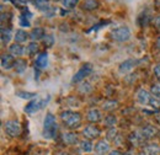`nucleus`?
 I'll list each match as a JSON object with an SVG mask.
<instances>
[{"instance_id": "7ed1b4c3", "label": "nucleus", "mask_w": 160, "mask_h": 155, "mask_svg": "<svg viewBox=\"0 0 160 155\" xmlns=\"http://www.w3.org/2000/svg\"><path fill=\"white\" fill-rule=\"evenodd\" d=\"M49 100H51V96H47L46 98H40V97L33 98L32 101H30V102L26 105L25 112H26V113H30V115L38 112L40 110H42V108L49 102Z\"/></svg>"}, {"instance_id": "423d86ee", "label": "nucleus", "mask_w": 160, "mask_h": 155, "mask_svg": "<svg viewBox=\"0 0 160 155\" xmlns=\"http://www.w3.org/2000/svg\"><path fill=\"white\" fill-rule=\"evenodd\" d=\"M92 72V64L91 63H85L80 67V69L74 74V77L72 78V84H78L80 81H82L85 78L88 77L90 73Z\"/></svg>"}, {"instance_id": "bb28decb", "label": "nucleus", "mask_w": 160, "mask_h": 155, "mask_svg": "<svg viewBox=\"0 0 160 155\" xmlns=\"http://www.w3.org/2000/svg\"><path fill=\"white\" fill-rule=\"evenodd\" d=\"M26 53L32 57V56H36V53H38V44L36 42H30L28 46L26 47Z\"/></svg>"}, {"instance_id": "4c0bfd02", "label": "nucleus", "mask_w": 160, "mask_h": 155, "mask_svg": "<svg viewBox=\"0 0 160 155\" xmlns=\"http://www.w3.org/2000/svg\"><path fill=\"white\" fill-rule=\"evenodd\" d=\"M153 72H154V75H155V77H157L160 80V64H157V65L154 67Z\"/></svg>"}, {"instance_id": "412c9836", "label": "nucleus", "mask_w": 160, "mask_h": 155, "mask_svg": "<svg viewBox=\"0 0 160 155\" xmlns=\"http://www.w3.org/2000/svg\"><path fill=\"white\" fill-rule=\"evenodd\" d=\"M12 38V31L10 27H1V42L4 46L9 44Z\"/></svg>"}, {"instance_id": "58836bf2", "label": "nucleus", "mask_w": 160, "mask_h": 155, "mask_svg": "<svg viewBox=\"0 0 160 155\" xmlns=\"http://www.w3.org/2000/svg\"><path fill=\"white\" fill-rule=\"evenodd\" d=\"M154 25H155V27L160 30V15H158L155 19H154Z\"/></svg>"}, {"instance_id": "c03bdc74", "label": "nucleus", "mask_w": 160, "mask_h": 155, "mask_svg": "<svg viewBox=\"0 0 160 155\" xmlns=\"http://www.w3.org/2000/svg\"><path fill=\"white\" fill-rule=\"evenodd\" d=\"M60 155H70V154H69V153H64V152H63V153H60Z\"/></svg>"}, {"instance_id": "37998d69", "label": "nucleus", "mask_w": 160, "mask_h": 155, "mask_svg": "<svg viewBox=\"0 0 160 155\" xmlns=\"http://www.w3.org/2000/svg\"><path fill=\"white\" fill-rule=\"evenodd\" d=\"M154 5L157 9H160V0H154Z\"/></svg>"}, {"instance_id": "a19ab883", "label": "nucleus", "mask_w": 160, "mask_h": 155, "mask_svg": "<svg viewBox=\"0 0 160 155\" xmlns=\"http://www.w3.org/2000/svg\"><path fill=\"white\" fill-rule=\"evenodd\" d=\"M110 155H123V154L121 153L120 150L116 149V150H111V152H110Z\"/></svg>"}, {"instance_id": "72a5a7b5", "label": "nucleus", "mask_w": 160, "mask_h": 155, "mask_svg": "<svg viewBox=\"0 0 160 155\" xmlns=\"http://www.w3.org/2000/svg\"><path fill=\"white\" fill-rule=\"evenodd\" d=\"M106 138L107 140H115L117 138V129L113 127V128H108L107 133H106Z\"/></svg>"}, {"instance_id": "f257e3e1", "label": "nucleus", "mask_w": 160, "mask_h": 155, "mask_svg": "<svg viewBox=\"0 0 160 155\" xmlns=\"http://www.w3.org/2000/svg\"><path fill=\"white\" fill-rule=\"evenodd\" d=\"M57 132H58V124L56 121V116L51 112H48L44 121H43V132L42 134L46 139H54L57 137Z\"/></svg>"}, {"instance_id": "4468645a", "label": "nucleus", "mask_w": 160, "mask_h": 155, "mask_svg": "<svg viewBox=\"0 0 160 155\" xmlns=\"http://www.w3.org/2000/svg\"><path fill=\"white\" fill-rule=\"evenodd\" d=\"M128 139H129V142L132 143V145H134V147L147 145V144H145V143H147V140H145L143 137L140 136V133L138 132V131H136V132L131 133V136L128 137Z\"/></svg>"}, {"instance_id": "f8f14e48", "label": "nucleus", "mask_w": 160, "mask_h": 155, "mask_svg": "<svg viewBox=\"0 0 160 155\" xmlns=\"http://www.w3.org/2000/svg\"><path fill=\"white\" fill-rule=\"evenodd\" d=\"M160 148L158 144H147L140 149L139 155H159Z\"/></svg>"}, {"instance_id": "4be33fe9", "label": "nucleus", "mask_w": 160, "mask_h": 155, "mask_svg": "<svg viewBox=\"0 0 160 155\" xmlns=\"http://www.w3.org/2000/svg\"><path fill=\"white\" fill-rule=\"evenodd\" d=\"M99 6H100V2L98 0H85L81 5L82 10H85V11H94V10L99 9Z\"/></svg>"}, {"instance_id": "0eeeda50", "label": "nucleus", "mask_w": 160, "mask_h": 155, "mask_svg": "<svg viewBox=\"0 0 160 155\" xmlns=\"http://www.w3.org/2000/svg\"><path fill=\"white\" fill-rule=\"evenodd\" d=\"M142 62H143V60H139V59H136V58L126 59L124 62H122L120 64L118 72H120L121 74H127V73H129L132 69H134V67H137Z\"/></svg>"}, {"instance_id": "c9c22d12", "label": "nucleus", "mask_w": 160, "mask_h": 155, "mask_svg": "<svg viewBox=\"0 0 160 155\" xmlns=\"http://www.w3.org/2000/svg\"><path fill=\"white\" fill-rule=\"evenodd\" d=\"M150 91H152L154 95H158V96H160V80H159V81H157V82H154V84L152 85Z\"/></svg>"}, {"instance_id": "2eb2a0df", "label": "nucleus", "mask_w": 160, "mask_h": 155, "mask_svg": "<svg viewBox=\"0 0 160 155\" xmlns=\"http://www.w3.org/2000/svg\"><path fill=\"white\" fill-rule=\"evenodd\" d=\"M95 152L98 153V154H106V153H108L110 152V143H108V140L106 139H101L99 140L96 144H95Z\"/></svg>"}, {"instance_id": "9b49d317", "label": "nucleus", "mask_w": 160, "mask_h": 155, "mask_svg": "<svg viewBox=\"0 0 160 155\" xmlns=\"http://www.w3.org/2000/svg\"><path fill=\"white\" fill-rule=\"evenodd\" d=\"M15 59H14V56H11L10 53L9 54H2L1 56V68L4 70H10L15 67Z\"/></svg>"}, {"instance_id": "49530a36", "label": "nucleus", "mask_w": 160, "mask_h": 155, "mask_svg": "<svg viewBox=\"0 0 160 155\" xmlns=\"http://www.w3.org/2000/svg\"><path fill=\"white\" fill-rule=\"evenodd\" d=\"M99 155H100V154H99Z\"/></svg>"}, {"instance_id": "20e7f679", "label": "nucleus", "mask_w": 160, "mask_h": 155, "mask_svg": "<svg viewBox=\"0 0 160 155\" xmlns=\"http://www.w3.org/2000/svg\"><path fill=\"white\" fill-rule=\"evenodd\" d=\"M111 37L117 42H127L132 37V32L127 26H120L111 30Z\"/></svg>"}, {"instance_id": "6e6552de", "label": "nucleus", "mask_w": 160, "mask_h": 155, "mask_svg": "<svg viewBox=\"0 0 160 155\" xmlns=\"http://www.w3.org/2000/svg\"><path fill=\"white\" fill-rule=\"evenodd\" d=\"M138 132H139L140 136L143 137L145 140H149V139L154 138V137L158 134L157 127H154V126H152V124H145L144 127H142V128L138 129Z\"/></svg>"}, {"instance_id": "a878e982", "label": "nucleus", "mask_w": 160, "mask_h": 155, "mask_svg": "<svg viewBox=\"0 0 160 155\" xmlns=\"http://www.w3.org/2000/svg\"><path fill=\"white\" fill-rule=\"evenodd\" d=\"M118 107V101H116V100H107V101H105L103 102V105H102V108L105 110V111H113V110H116Z\"/></svg>"}, {"instance_id": "f3484780", "label": "nucleus", "mask_w": 160, "mask_h": 155, "mask_svg": "<svg viewBox=\"0 0 160 155\" xmlns=\"http://www.w3.org/2000/svg\"><path fill=\"white\" fill-rule=\"evenodd\" d=\"M150 98H152L150 92L144 90V89H140L139 91L137 92V100H138V102H139L140 105H148Z\"/></svg>"}, {"instance_id": "c85d7f7f", "label": "nucleus", "mask_w": 160, "mask_h": 155, "mask_svg": "<svg viewBox=\"0 0 160 155\" xmlns=\"http://www.w3.org/2000/svg\"><path fill=\"white\" fill-rule=\"evenodd\" d=\"M78 4H79V0H62V5H63V8L67 9V10L74 9Z\"/></svg>"}, {"instance_id": "b1692460", "label": "nucleus", "mask_w": 160, "mask_h": 155, "mask_svg": "<svg viewBox=\"0 0 160 155\" xmlns=\"http://www.w3.org/2000/svg\"><path fill=\"white\" fill-rule=\"evenodd\" d=\"M14 69L16 70L18 74H23V73L26 72V69H27V62H26L25 59H18V60L15 62Z\"/></svg>"}, {"instance_id": "39448f33", "label": "nucleus", "mask_w": 160, "mask_h": 155, "mask_svg": "<svg viewBox=\"0 0 160 155\" xmlns=\"http://www.w3.org/2000/svg\"><path fill=\"white\" fill-rule=\"evenodd\" d=\"M4 129H5V133L11 138H16L21 134V124L19 121H15V119H10V121H6L4 123Z\"/></svg>"}, {"instance_id": "1a4fd4ad", "label": "nucleus", "mask_w": 160, "mask_h": 155, "mask_svg": "<svg viewBox=\"0 0 160 155\" xmlns=\"http://www.w3.org/2000/svg\"><path fill=\"white\" fill-rule=\"evenodd\" d=\"M100 134L101 131L98 126H88L82 129V136L85 139H96L100 137Z\"/></svg>"}, {"instance_id": "e433bc0d", "label": "nucleus", "mask_w": 160, "mask_h": 155, "mask_svg": "<svg viewBox=\"0 0 160 155\" xmlns=\"http://www.w3.org/2000/svg\"><path fill=\"white\" fill-rule=\"evenodd\" d=\"M107 23H110V22H108V21H106V22H105V21H102V22L98 23V25H94V26H92V28H91L90 31H98L99 28H101V26H105V25H107Z\"/></svg>"}, {"instance_id": "473e14b6", "label": "nucleus", "mask_w": 160, "mask_h": 155, "mask_svg": "<svg viewBox=\"0 0 160 155\" xmlns=\"http://www.w3.org/2000/svg\"><path fill=\"white\" fill-rule=\"evenodd\" d=\"M149 105L153 107V108H160V96L158 95H153L150 101H149Z\"/></svg>"}, {"instance_id": "dca6fc26", "label": "nucleus", "mask_w": 160, "mask_h": 155, "mask_svg": "<svg viewBox=\"0 0 160 155\" xmlns=\"http://www.w3.org/2000/svg\"><path fill=\"white\" fill-rule=\"evenodd\" d=\"M62 140H63V143L67 144V145H74V144H77V143H80L78 136H77L75 133H73V132H65V133L62 136Z\"/></svg>"}, {"instance_id": "79ce46f5", "label": "nucleus", "mask_w": 160, "mask_h": 155, "mask_svg": "<svg viewBox=\"0 0 160 155\" xmlns=\"http://www.w3.org/2000/svg\"><path fill=\"white\" fill-rule=\"evenodd\" d=\"M155 46H157L158 49H160V36H158V38L155 41Z\"/></svg>"}, {"instance_id": "2f4dec72", "label": "nucleus", "mask_w": 160, "mask_h": 155, "mask_svg": "<svg viewBox=\"0 0 160 155\" xmlns=\"http://www.w3.org/2000/svg\"><path fill=\"white\" fill-rule=\"evenodd\" d=\"M79 91L81 94H90L92 91V86L89 82H81L79 86Z\"/></svg>"}, {"instance_id": "7c9ffc66", "label": "nucleus", "mask_w": 160, "mask_h": 155, "mask_svg": "<svg viewBox=\"0 0 160 155\" xmlns=\"http://www.w3.org/2000/svg\"><path fill=\"white\" fill-rule=\"evenodd\" d=\"M42 42H43L44 47H47V48H52L53 44H54V42H56V39H54V36H53V35H46L44 38L42 39Z\"/></svg>"}, {"instance_id": "ea45409f", "label": "nucleus", "mask_w": 160, "mask_h": 155, "mask_svg": "<svg viewBox=\"0 0 160 155\" xmlns=\"http://www.w3.org/2000/svg\"><path fill=\"white\" fill-rule=\"evenodd\" d=\"M154 118H155L157 123H159V124H160V112H159V111H157V112H155V115H154Z\"/></svg>"}, {"instance_id": "aec40b11", "label": "nucleus", "mask_w": 160, "mask_h": 155, "mask_svg": "<svg viewBox=\"0 0 160 155\" xmlns=\"http://www.w3.org/2000/svg\"><path fill=\"white\" fill-rule=\"evenodd\" d=\"M30 1L32 2L33 6H36L38 10L43 11V12H47L51 9L49 0H30Z\"/></svg>"}, {"instance_id": "c756f323", "label": "nucleus", "mask_w": 160, "mask_h": 155, "mask_svg": "<svg viewBox=\"0 0 160 155\" xmlns=\"http://www.w3.org/2000/svg\"><path fill=\"white\" fill-rule=\"evenodd\" d=\"M16 96L21 97V98H25V100H31V98H35L37 96V94L35 92H30V91H16Z\"/></svg>"}, {"instance_id": "f704fd0d", "label": "nucleus", "mask_w": 160, "mask_h": 155, "mask_svg": "<svg viewBox=\"0 0 160 155\" xmlns=\"http://www.w3.org/2000/svg\"><path fill=\"white\" fill-rule=\"evenodd\" d=\"M143 20V22H142V27H144V26H147L148 23H149V21H150V16L147 14V12H144V14H142V15H139V18H138V22H140Z\"/></svg>"}, {"instance_id": "393cba45", "label": "nucleus", "mask_w": 160, "mask_h": 155, "mask_svg": "<svg viewBox=\"0 0 160 155\" xmlns=\"http://www.w3.org/2000/svg\"><path fill=\"white\" fill-rule=\"evenodd\" d=\"M79 144H80V149H81L84 153H91V152L94 150V145H92V143L90 142V139H82Z\"/></svg>"}, {"instance_id": "6ab92c4d", "label": "nucleus", "mask_w": 160, "mask_h": 155, "mask_svg": "<svg viewBox=\"0 0 160 155\" xmlns=\"http://www.w3.org/2000/svg\"><path fill=\"white\" fill-rule=\"evenodd\" d=\"M46 35H47V33H46V31H44L42 27H36V28H33V30L30 32V38L32 39V42H36V41L43 39Z\"/></svg>"}, {"instance_id": "5701e85b", "label": "nucleus", "mask_w": 160, "mask_h": 155, "mask_svg": "<svg viewBox=\"0 0 160 155\" xmlns=\"http://www.w3.org/2000/svg\"><path fill=\"white\" fill-rule=\"evenodd\" d=\"M14 38L16 41V43H25L27 39L30 38V35L26 32V31H23V30H18L16 32H15V35H14Z\"/></svg>"}, {"instance_id": "cd10ccee", "label": "nucleus", "mask_w": 160, "mask_h": 155, "mask_svg": "<svg viewBox=\"0 0 160 155\" xmlns=\"http://www.w3.org/2000/svg\"><path fill=\"white\" fill-rule=\"evenodd\" d=\"M116 124H117V118H116V116L108 115V116L105 117V126L107 128H113Z\"/></svg>"}, {"instance_id": "f03ea898", "label": "nucleus", "mask_w": 160, "mask_h": 155, "mask_svg": "<svg viewBox=\"0 0 160 155\" xmlns=\"http://www.w3.org/2000/svg\"><path fill=\"white\" fill-rule=\"evenodd\" d=\"M60 119L62 122L64 123V126L69 129H77L79 128L80 124H81V115L79 112H74V111H70V110H67V111H63L60 113Z\"/></svg>"}, {"instance_id": "a211bd4d", "label": "nucleus", "mask_w": 160, "mask_h": 155, "mask_svg": "<svg viewBox=\"0 0 160 155\" xmlns=\"http://www.w3.org/2000/svg\"><path fill=\"white\" fill-rule=\"evenodd\" d=\"M9 53L14 57H21L23 53H26V49L21 46L20 43H14L9 47Z\"/></svg>"}, {"instance_id": "ddd939ff", "label": "nucleus", "mask_w": 160, "mask_h": 155, "mask_svg": "<svg viewBox=\"0 0 160 155\" xmlns=\"http://www.w3.org/2000/svg\"><path fill=\"white\" fill-rule=\"evenodd\" d=\"M48 67V54L46 52L38 54V57L36 58L35 62V69H38V70H43Z\"/></svg>"}, {"instance_id": "a18cd8bd", "label": "nucleus", "mask_w": 160, "mask_h": 155, "mask_svg": "<svg viewBox=\"0 0 160 155\" xmlns=\"http://www.w3.org/2000/svg\"><path fill=\"white\" fill-rule=\"evenodd\" d=\"M123 155H132V152H128V153H126V154H123Z\"/></svg>"}, {"instance_id": "9d476101", "label": "nucleus", "mask_w": 160, "mask_h": 155, "mask_svg": "<svg viewBox=\"0 0 160 155\" xmlns=\"http://www.w3.org/2000/svg\"><path fill=\"white\" fill-rule=\"evenodd\" d=\"M86 119L90 123H99L100 121H102V113L99 108H90L86 113Z\"/></svg>"}]
</instances>
